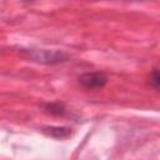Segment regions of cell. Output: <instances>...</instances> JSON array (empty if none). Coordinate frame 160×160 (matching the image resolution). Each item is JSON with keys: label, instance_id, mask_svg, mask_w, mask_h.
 I'll use <instances>...</instances> for the list:
<instances>
[{"label": "cell", "instance_id": "cell-1", "mask_svg": "<svg viewBox=\"0 0 160 160\" xmlns=\"http://www.w3.org/2000/svg\"><path fill=\"white\" fill-rule=\"evenodd\" d=\"M21 54L30 59L31 61L45 64V65H56L69 60V55L61 50H48V49H20Z\"/></svg>", "mask_w": 160, "mask_h": 160}, {"label": "cell", "instance_id": "cell-2", "mask_svg": "<svg viewBox=\"0 0 160 160\" xmlns=\"http://www.w3.org/2000/svg\"><path fill=\"white\" fill-rule=\"evenodd\" d=\"M108 76L101 71H94V72H85L79 78V84L89 90L101 89L106 85Z\"/></svg>", "mask_w": 160, "mask_h": 160}, {"label": "cell", "instance_id": "cell-3", "mask_svg": "<svg viewBox=\"0 0 160 160\" xmlns=\"http://www.w3.org/2000/svg\"><path fill=\"white\" fill-rule=\"evenodd\" d=\"M42 132L54 138V139H66L71 135V129L64 128V126H44Z\"/></svg>", "mask_w": 160, "mask_h": 160}, {"label": "cell", "instance_id": "cell-4", "mask_svg": "<svg viewBox=\"0 0 160 160\" xmlns=\"http://www.w3.org/2000/svg\"><path fill=\"white\" fill-rule=\"evenodd\" d=\"M44 110H45V112L51 114V115H64L66 112V109H65L64 104L59 102V101H55V102H51V104H46Z\"/></svg>", "mask_w": 160, "mask_h": 160}, {"label": "cell", "instance_id": "cell-5", "mask_svg": "<svg viewBox=\"0 0 160 160\" xmlns=\"http://www.w3.org/2000/svg\"><path fill=\"white\" fill-rule=\"evenodd\" d=\"M150 85H151L155 90L159 89V85H160V75H159L158 69H154L152 72L150 74Z\"/></svg>", "mask_w": 160, "mask_h": 160}]
</instances>
